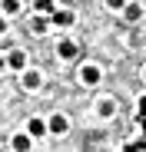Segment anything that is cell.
Segmentation results:
<instances>
[{"instance_id": "19", "label": "cell", "mask_w": 146, "mask_h": 152, "mask_svg": "<svg viewBox=\"0 0 146 152\" xmlns=\"http://www.w3.org/2000/svg\"><path fill=\"white\" fill-rule=\"evenodd\" d=\"M0 66H4V56H0Z\"/></svg>"}, {"instance_id": "17", "label": "cell", "mask_w": 146, "mask_h": 152, "mask_svg": "<svg viewBox=\"0 0 146 152\" xmlns=\"http://www.w3.org/2000/svg\"><path fill=\"white\" fill-rule=\"evenodd\" d=\"M139 129H143V136H146V119H139Z\"/></svg>"}, {"instance_id": "1", "label": "cell", "mask_w": 146, "mask_h": 152, "mask_svg": "<svg viewBox=\"0 0 146 152\" xmlns=\"http://www.w3.org/2000/svg\"><path fill=\"white\" fill-rule=\"evenodd\" d=\"M80 80H83L86 86H96V83H100V66H93V63H86V66L80 69Z\"/></svg>"}, {"instance_id": "7", "label": "cell", "mask_w": 146, "mask_h": 152, "mask_svg": "<svg viewBox=\"0 0 146 152\" xmlns=\"http://www.w3.org/2000/svg\"><path fill=\"white\" fill-rule=\"evenodd\" d=\"M40 83H43V76H40L37 69H30V73H23V86H27V89H40Z\"/></svg>"}, {"instance_id": "11", "label": "cell", "mask_w": 146, "mask_h": 152, "mask_svg": "<svg viewBox=\"0 0 146 152\" xmlns=\"http://www.w3.org/2000/svg\"><path fill=\"white\" fill-rule=\"evenodd\" d=\"M0 7H4V13H7V17H13V13H20V0H4Z\"/></svg>"}, {"instance_id": "18", "label": "cell", "mask_w": 146, "mask_h": 152, "mask_svg": "<svg viewBox=\"0 0 146 152\" xmlns=\"http://www.w3.org/2000/svg\"><path fill=\"white\" fill-rule=\"evenodd\" d=\"M4 30H7V23H4V20H0V33H4Z\"/></svg>"}, {"instance_id": "6", "label": "cell", "mask_w": 146, "mask_h": 152, "mask_svg": "<svg viewBox=\"0 0 146 152\" xmlns=\"http://www.w3.org/2000/svg\"><path fill=\"white\" fill-rule=\"evenodd\" d=\"M4 63H7L10 69H23V63H27V56H23V50H13V53H10V56H7Z\"/></svg>"}, {"instance_id": "5", "label": "cell", "mask_w": 146, "mask_h": 152, "mask_svg": "<svg viewBox=\"0 0 146 152\" xmlns=\"http://www.w3.org/2000/svg\"><path fill=\"white\" fill-rule=\"evenodd\" d=\"M50 23H57V27H70V23H73V10H53Z\"/></svg>"}, {"instance_id": "2", "label": "cell", "mask_w": 146, "mask_h": 152, "mask_svg": "<svg viewBox=\"0 0 146 152\" xmlns=\"http://www.w3.org/2000/svg\"><path fill=\"white\" fill-rule=\"evenodd\" d=\"M46 132H57V136H63V132H70V122H66V116H53L50 122H46Z\"/></svg>"}, {"instance_id": "8", "label": "cell", "mask_w": 146, "mask_h": 152, "mask_svg": "<svg viewBox=\"0 0 146 152\" xmlns=\"http://www.w3.org/2000/svg\"><path fill=\"white\" fill-rule=\"evenodd\" d=\"M30 142H33V139H30L27 132H20V136H13V152H30Z\"/></svg>"}, {"instance_id": "14", "label": "cell", "mask_w": 146, "mask_h": 152, "mask_svg": "<svg viewBox=\"0 0 146 152\" xmlns=\"http://www.w3.org/2000/svg\"><path fill=\"white\" fill-rule=\"evenodd\" d=\"M136 119H146V96H139V103H136Z\"/></svg>"}, {"instance_id": "13", "label": "cell", "mask_w": 146, "mask_h": 152, "mask_svg": "<svg viewBox=\"0 0 146 152\" xmlns=\"http://www.w3.org/2000/svg\"><path fill=\"white\" fill-rule=\"evenodd\" d=\"M123 10H126V20H139V13H143V10H139V4H126Z\"/></svg>"}, {"instance_id": "16", "label": "cell", "mask_w": 146, "mask_h": 152, "mask_svg": "<svg viewBox=\"0 0 146 152\" xmlns=\"http://www.w3.org/2000/svg\"><path fill=\"white\" fill-rule=\"evenodd\" d=\"M123 152H136V142H130V145H123Z\"/></svg>"}, {"instance_id": "3", "label": "cell", "mask_w": 146, "mask_h": 152, "mask_svg": "<svg viewBox=\"0 0 146 152\" xmlns=\"http://www.w3.org/2000/svg\"><path fill=\"white\" fill-rule=\"evenodd\" d=\"M43 132H46V122H43V119H37V116H33V119H30V122H27V136H30V139H40V136H43Z\"/></svg>"}, {"instance_id": "12", "label": "cell", "mask_w": 146, "mask_h": 152, "mask_svg": "<svg viewBox=\"0 0 146 152\" xmlns=\"http://www.w3.org/2000/svg\"><path fill=\"white\" fill-rule=\"evenodd\" d=\"M33 7H37V13H53V10H57V7H53V0H37Z\"/></svg>"}, {"instance_id": "9", "label": "cell", "mask_w": 146, "mask_h": 152, "mask_svg": "<svg viewBox=\"0 0 146 152\" xmlns=\"http://www.w3.org/2000/svg\"><path fill=\"white\" fill-rule=\"evenodd\" d=\"M113 113H116V103H113V99H100V116H103V119H110Z\"/></svg>"}, {"instance_id": "10", "label": "cell", "mask_w": 146, "mask_h": 152, "mask_svg": "<svg viewBox=\"0 0 146 152\" xmlns=\"http://www.w3.org/2000/svg\"><path fill=\"white\" fill-rule=\"evenodd\" d=\"M46 23H50V20H46L43 13H37V17L30 20V27H33V33H43V30H46Z\"/></svg>"}, {"instance_id": "15", "label": "cell", "mask_w": 146, "mask_h": 152, "mask_svg": "<svg viewBox=\"0 0 146 152\" xmlns=\"http://www.w3.org/2000/svg\"><path fill=\"white\" fill-rule=\"evenodd\" d=\"M106 7H110V10H123L126 0H106Z\"/></svg>"}, {"instance_id": "4", "label": "cell", "mask_w": 146, "mask_h": 152, "mask_svg": "<svg viewBox=\"0 0 146 152\" xmlns=\"http://www.w3.org/2000/svg\"><path fill=\"white\" fill-rule=\"evenodd\" d=\"M57 53H60L63 60H73V56H77V43H73V40H60V43H57Z\"/></svg>"}]
</instances>
